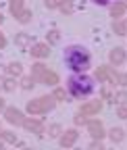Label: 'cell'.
Here are the masks:
<instances>
[{
	"label": "cell",
	"mask_w": 127,
	"mask_h": 150,
	"mask_svg": "<svg viewBox=\"0 0 127 150\" xmlns=\"http://www.w3.org/2000/svg\"><path fill=\"white\" fill-rule=\"evenodd\" d=\"M4 46H6V40H4V35L0 33V48H4Z\"/></svg>",
	"instance_id": "836d02e7"
},
{
	"label": "cell",
	"mask_w": 127,
	"mask_h": 150,
	"mask_svg": "<svg viewBox=\"0 0 127 150\" xmlns=\"http://www.w3.org/2000/svg\"><path fill=\"white\" fill-rule=\"evenodd\" d=\"M31 75H33V77H38V79H40L42 83H46V86L59 83V75L52 73V71H46V67H44L42 63H38V65L31 67Z\"/></svg>",
	"instance_id": "277c9868"
},
{
	"label": "cell",
	"mask_w": 127,
	"mask_h": 150,
	"mask_svg": "<svg viewBox=\"0 0 127 150\" xmlns=\"http://www.w3.org/2000/svg\"><path fill=\"white\" fill-rule=\"evenodd\" d=\"M54 104H56L54 96H40V98H35V100H29V102H27V112H31V115H42V112L52 110Z\"/></svg>",
	"instance_id": "3957f363"
},
{
	"label": "cell",
	"mask_w": 127,
	"mask_h": 150,
	"mask_svg": "<svg viewBox=\"0 0 127 150\" xmlns=\"http://www.w3.org/2000/svg\"><path fill=\"white\" fill-rule=\"evenodd\" d=\"M102 96H104L106 100H108V98H113V96H111V92H108V88H104V90H102Z\"/></svg>",
	"instance_id": "d6a6232c"
},
{
	"label": "cell",
	"mask_w": 127,
	"mask_h": 150,
	"mask_svg": "<svg viewBox=\"0 0 127 150\" xmlns=\"http://www.w3.org/2000/svg\"><path fill=\"white\" fill-rule=\"evenodd\" d=\"M29 42H31V35H29V33H17V35H15V44L21 46V48L27 46Z\"/></svg>",
	"instance_id": "5bb4252c"
},
{
	"label": "cell",
	"mask_w": 127,
	"mask_h": 150,
	"mask_svg": "<svg viewBox=\"0 0 127 150\" xmlns=\"http://www.w3.org/2000/svg\"><path fill=\"white\" fill-rule=\"evenodd\" d=\"M0 23H2V15H0Z\"/></svg>",
	"instance_id": "8d00e7d4"
},
{
	"label": "cell",
	"mask_w": 127,
	"mask_h": 150,
	"mask_svg": "<svg viewBox=\"0 0 127 150\" xmlns=\"http://www.w3.org/2000/svg\"><path fill=\"white\" fill-rule=\"evenodd\" d=\"M46 35H48V42H50V44H59V42H61V33H59L56 29H50Z\"/></svg>",
	"instance_id": "d6986e66"
},
{
	"label": "cell",
	"mask_w": 127,
	"mask_h": 150,
	"mask_svg": "<svg viewBox=\"0 0 127 150\" xmlns=\"http://www.w3.org/2000/svg\"><path fill=\"white\" fill-rule=\"evenodd\" d=\"M94 2H96V4H100V6H106V4H111L113 0H94Z\"/></svg>",
	"instance_id": "4dcf8cb0"
},
{
	"label": "cell",
	"mask_w": 127,
	"mask_h": 150,
	"mask_svg": "<svg viewBox=\"0 0 127 150\" xmlns=\"http://www.w3.org/2000/svg\"><path fill=\"white\" fill-rule=\"evenodd\" d=\"M117 117H121V119H127V106H121V108L117 110Z\"/></svg>",
	"instance_id": "f546056e"
},
{
	"label": "cell",
	"mask_w": 127,
	"mask_h": 150,
	"mask_svg": "<svg viewBox=\"0 0 127 150\" xmlns=\"http://www.w3.org/2000/svg\"><path fill=\"white\" fill-rule=\"evenodd\" d=\"M48 136H50V138H59V136H61V125H50Z\"/></svg>",
	"instance_id": "cb8c5ba5"
},
{
	"label": "cell",
	"mask_w": 127,
	"mask_h": 150,
	"mask_svg": "<svg viewBox=\"0 0 127 150\" xmlns=\"http://www.w3.org/2000/svg\"><path fill=\"white\" fill-rule=\"evenodd\" d=\"M90 52L83 48V46H67L65 48V65L71 69V71H87L90 69Z\"/></svg>",
	"instance_id": "6da1fadb"
},
{
	"label": "cell",
	"mask_w": 127,
	"mask_h": 150,
	"mask_svg": "<svg viewBox=\"0 0 127 150\" xmlns=\"http://www.w3.org/2000/svg\"><path fill=\"white\" fill-rule=\"evenodd\" d=\"M77 131L75 129H69V131H65V134L61 136V146L63 148H69V146H73L75 142H77Z\"/></svg>",
	"instance_id": "52a82bcc"
},
{
	"label": "cell",
	"mask_w": 127,
	"mask_h": 150,
	"mask_svg": "<svg viewBox=\"0 0 127 150\" xmlns=\"http://www.w3.org/2000/svg\"><path fill=\"white\" fill-rule=\"evenodd\" d=\"M54 98H56V100H65V98H67L65 90H63V88H56V90H54Z\"/></svg>",
	"instance_id": "4316f807"
},
{
	"label": "cell",
	"mask_w": 127,
	"mask_h": 150,
	"mask_svg": "<svg viewBox=\"0 0 127 150\" xmlns=\"http://www.w3.org/2000/svg\"><path fill=\"white\" fill-rule=\"evenodd\" d=\"M21 125L27 131H33V134H42V131H44V123L42 121H35V119H23Z\"/></svg>",
	"instance_id": "ba28073f"
},
{
	"label": "cell",
	"mask_w": 127,
	"mask_h": 150,
	"mask_svg": "<svg viewBox=\"0 0 127 150\" xmlns=\"http://www.w3.org/2000/svg\"><path fill=\"white\" fill-rule=\"evenodd\" d=\"M21 88L23 90H31L33 88V75H31V77H23L21 79Z\"/></svg>",
	"instance_id": "7402d4cb"
},
{
	"label": "cell",
	"mask_w": 127,
	"mask_h": 150,
	"mask_svg": "<svg viewBox=\"0 0 127 150\" xmlns=\"http://www.w3.org/2000/svg\"><path fill=\"white\" fill-rule=\"evenodd\" d=\"M23 11V0H11V13L17 15Z\"/></svg>",
	"instance_id": "ffe728a7"
},
{
	"label": "cell",
	"mask_w": 127,
	"mask_h": 150,
	"mask_svg": "<svg viewBox=\"0 0 127 150\" xmlns=\"http://www.w3.org/2000/svg\"><path fill=\"white\" fill-rule=\"evenodd\" d=\"M83 121H85V119H83V115H81V112H79V115L75 117V123H77V125H81Z\"/></svg>",
	"instance_id": "1f68e13d"
},
{
	"label": "cell",
	"mask_w": 127,
	"mask_h": 150,
	"mask_svg": "<svg viewBox=\"0 0 127 150\" xmlns=\"http://www.w3.org/2000/svg\"><path fill=\"white\" fill-rule=\"evenodd\" d=\"M108 59H111V63H113V65H121V63L125 61V50H123V48H119V46H117V48H113V50H111V54H108Z\"/></svg>",
	"instance_id": "8fae6325"
},
{
	"label": "cell",
	"mask_w": 127,
	"mask_h": 150,
	"mask_svg": "<svg viewBox=\"0 0 127 150\" xmlns=\"http://www.w3.org/2000/svg\"><path fill=\"white\" fill-rule=\"evenodd\" d=\"M113 29H115L117 35H125L127 33V23L125 21H117V23H113Z\"/></svg>",
	"instance_id": "ac0fdd59"
},
{
	"label": "cell",
	"mask_w": 127,
	"mask_h": 150,
	"mask_svg": "<svg viewBox=\"0 0 127 150\" xmlns=\"http://www.w3.org/2000/svg\"><path fill=\"white\" fill-rule=\"evenodd\" d=\"M96 79H100L104 83H115L117 81V73L111 67H98L96 69Z\"/></svg>",
	"instance_id": "5b68a950"
},
{
	"label": "cell",
	"mask_w": 127,
	"mask_h": 150,
	"mask_svg": "<svg viewBox=\"0 0 127 150\" xmlns=\"http://www.w3.org/2000/svg\"><path fill=\"white\" fill-rule=\"evenodd\" d=\"M111 140L115 142V144H119V142H123V138H125V134H123V129H119V127H113L111 129Z\"/></svg>",
	"instance_id": "2e32d148"
},
{
	"label": "cell",
	"mask_w": 127,
	"mask_h": 150,
	"mask_svg": "<svg viewBox=\"0 0 127 150\" xmlns=\"http://www.w3.org/2000/svg\"><path fill=\"white\" fill-rule=\"evenodd\" d=\"M4 117H6L8 123H23V115H21V110H17V108H6Z\"/></svg>",
	"instance_id": "30bf717a"
},
{
	"label": "cell",
	"mask_w": 127,
	"mask_h": 150,
	"mask_svg": "<svg viewBox=\"0 0 127 150\" xmlns=\"http://www.w3.org/2000/svg\"><path fill=\"white\" fill-rule=\"evenodd\" d=\"M92 150H102V146H100L98 142H94V144H92Z\"/></svg>",
	"instance_id": "e575fe53"
},
{
	"label": "cell",
	"mask_w": 127,
	"mask_h": 150,
	"mask_svg": "<svg viewBox=\"0 0 127 150\" xmlns=\"http://www.w3.org/2000/svg\"><path fill=\"white\" fill-rule=\"evenodd\" d=\"M50 50H48V44H33L31 46V56H38V59H44L48 56Z\"/></svg>",
	"instance_id": "7c38bea8"
},
{
	"label": "cell",
	"mask_w": 127,
	"mask_h": 150,
	"mask_svg": "<svg viewBox=\"0 0 127 150\" xmlns=\"http://www.w3.org/2000/svg\"><path fill=\"white\" fill-rule=\"evenodd\" d=\"M21 71H23L21 63H11V65L4 69V73H8L11 77H17V75H21Z\"/></svg>",
	"instance_id": "4fadbf2b"
},
{
	"label": "cell",
	"mask_w": 127,
	"mask_h": 150,
	"mask_svg": "<svg viewBox=\"0 0 127 150\" xmlns=\"http://www.w3.org/2000/svg\"><path fill=\"white\" fill-rule=\"evenodd\" d=\"M2 88H4L6 92H13V90H15V79H13V77L4 79V86H2Z\"/></svg>",
	"instance_id": "484cf974"
},
{
	"label": "cell",
	"mask_w": 127,
	"mask_h": 150,
	"mask_svg": "<svg viewBox=\"0 0 127 150\" xmlns=\"http://www.w3.org/2000/svg\"><path fill=\"white\" fill-rule=\"evenodd\" d=\"M125 6H127V0H125Z\"/></svg>",
	"instance_id": "74e56055"
},
{
	"label": "cell",
	"mask_w": 127,
	"mask_h": 150,
	"mask_svg": "<svg viewBox=\"0 0 127 150\" xmlns=\"http://www.w3.org/2000/svg\"><path fill=\"white\" fill-rule=\"evenodd\" d=\"M117 83L119 86H127V73H117Z\"/></svg>",
	"instance_id": "83f0119b"
},
{
	"label": "cell",
	"mask_w": 127,
	"mask_h": 150,
	"mask_svg": "<svg viewBox=\"0 0 127 150\" xmlns=\"http://www.w3.org/2000/svg\"><path fill=\"white\" fill-rule=\"evenodd\" d=\"M67 2V0H44V4L48 6V8H59V6H63Z\"/></svg>",
	"instance_id": "44dd1931"
},
{
	"label": "cell",
	"mask_w": 127,
	"mask_h": 150,
	"mask_svg": "<svg viewBox=\"0 0 127 150\" xmlns=\"http://www.w3.org/2000/svg\"><path fill=\"white\" fill-rule=\"evenodd\" d=\"M100 108H102V102L100 100H94V102H90V104H83L81 106V115L85 117V115H96V112H100Z\"/></svg>",
	"instance_id": "9c48e42d"
},
{
	"label": "cell",
	"mask_w": 127,
	"mask_h": 150,
	"mask_svg": "<svg viewBox=\"0 0 127 150\" xmlns=\"http://www.w3.org/2000/svg\"><path fill=\"white\" fill-rule=\"evenodd\" d=\"M113 102L125 104V102H127V92H119V94H115V98H113Z\"/></svg>",
	"instance_id": "603a6c76"
},
{
	"label": "cell",
	"mask_w": 127,
	"mask_h": 150,
	"mask_svg": "<svg viewBox=\"0 0 127 150\" xmlns=\"http://www.w3.org/2000/svg\"><path fill=\"white\" fill-rule=\"evenodd\" d=\"M125 11H127L125 2H123V4H121V2H115V4L111 6V15H113V17H123V15H125Z\"/></svg>",
	"instance_id": "9a60e30c"
},
{
	"label": "cell",
	"mask_w": 127,
	"mask_h": 150,
	"mask_svg": "<svg viewBox=\"0 0 127 150\" xmlns=\"http://www.w3.org/2000/svg\"><path fill=\"white\" fill-rule=\"evenodd\" d=\"M15 17H17V21H19V23H29L31 21V11H25L23 8L21 13H17Z\"/></svg>",
	"instance_id": "e0dca14e"
},
{
	"label": "cell",
	"mask_w": 127,
	"mask_h": 150,
	"mask_svg": "<svg viewBox=\"0 0 127 150\" xmlns=\"http://www.w3.org/2000/svg\"><path fill=\"white\" fill-rule=\"evenodd\" d=\"M87 129H90V136L92 138H96V140L104 138V127H102L100 121H87Z\"/></svg>",
	"instance_id": "8992f818"
},
{
	"label": "cell",
	"mask_w": 127,
	"mask_h": 150,
	"mask_svg": "<svg viewBox=\"0 0 127 150\" xmlns=\"http://www.w3.org/2000/svg\"><path fill=\"white\" fill-rule=\"evenodd\" d=\"M4 108V100H0V110H2Z\"/></svg>",
	"instance_id": "d590c367"
},
{
	"label": "cell",
	"mask_w": 127,
	"mask_h": 150,
	"mask_svg": "<svg viewBox=\"0 0 127 150\" xmlns=\"http://www.w3.org/2000/svg\"><path fill=\"white\" fill-rule=\"evenodd\" d=\"M2 140L8 142V144H17V136L11 134V131H4V134H2Z\"/></svg>",
	"instance_id": "d4e9b609"
},
{
	"label": "cell",
	"mask_w": 127,
	"mask_h": 150,
	"mask_svg": "<svg viewBox=\"0 0 127 150\" xmlns=\"http://www.w3.org/2000/svg\"><path fill=\"white\" fill-rule=\"evenodd\" d=\"M67 88H69V94H73L75 98H83V96H90L94 92L96 83L87 75H71L67 79Z\"/></svg>",
	"instance_id": "7a4b0ae2"
},
{
	"label": "cell",
	"mask_w": 127,
	"mask_h": 150,
	"mask_svg": "<svg viewBox=\"0 0 127 150\" xmlns=\"http://www.w3.org/2000/svg\"><path fill=\"white\" fill-rule=\"evenodd\" d=\"M61 8H63V13H67V15H71V13H73V4H71L69 0H67V2H65Z\"/></svg>",
	"instance_id": "f1b7e54d"
}]
</instances>
